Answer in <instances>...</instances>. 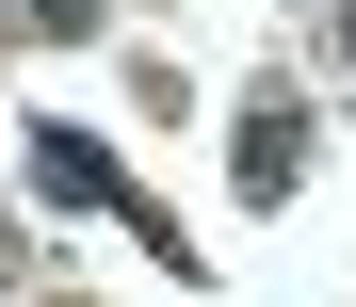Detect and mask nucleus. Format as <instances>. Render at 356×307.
Returning a JSON list of instances; mask_svg holds the SVG:
<instances>
[{"mask_svg":"<svg viewBox=\"0 0 356 307\" xmlns=\"http://www.w3.org/2000/svg\"><path fill=\"white\" fill-rule=\"evenodd\" d=\"M243 178H259V194H291V178H308V113H291V97L243 113Z\"/></svg>","mask_w":356,"mask_h":307,"instance_id":"f257e3e1","label":"nucleus"},{"mask_svg":"<svg viewBox=\"0 0 356 307\" xmlns=\"http://www.w3.org/2000/svg\"><path fill=\"white\" fill-rule=\"evenodd\" d=\"M81 17H97V0H49V33H81Z\"/></svg>","mask_w":356,"mask_h":307,"instance_id":"f03ea898","label":"nucleus"}]
</instances>
